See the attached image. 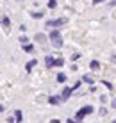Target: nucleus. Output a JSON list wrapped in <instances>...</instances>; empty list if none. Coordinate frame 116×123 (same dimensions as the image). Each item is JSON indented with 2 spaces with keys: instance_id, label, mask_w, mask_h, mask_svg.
I'll return each instance as SVG.
<instances>
[{
  "instance_id": "f257e3e1",
  "label": "nucleus",
  "mask_w": 116,
  "mask_h": 123,
  "mask_svg": "<svg viewBox=\"0 0 116 123\" xmlns=\"http://www.w3.org/2000/svg\"><path fill=\"white\" fill-rule=\"evenodd\" d=\"M50 41H52V45L55 46V48H61V46H63L61 32H59V31H52V32H50Z\"/></svg>"
},
{
  "instance_id": "f03ea898",
  "label": "nucleus",
  "mask_w": 116,
  "mask_h": 123,
  "mask_svg": "<svg viewBox=\"0 0 116 123\" xmlns=\"http://www.w3.org/2000/svg\"><path fill=\"white\" fill-rule=\"evenodd\" d=\"M91 112H93V107H91V105H86V107H82V109H79V111H77L75 120L80 121V120H84V118L88 116V114H91Z\"/></svg>"
},
{
  "instance_id": "7ed1b4c3",
  "label": "nucleus",
  "mask_w": 116,
  "mask_h": 123,
  "mask_svg": "<svg viewBox=\"0 0 116 123\" xmlns=\"http://www.w3.org/2000/svg\"><path fill=\"white\" fill-rule=\"evenodd\" d=\"M66 23V18H59V20H50L46 22V27H57V25H64Z\"/></svg>"
},
{
  "instance_id": "20e7f679",
  "label": "nucleus",
  "mask_w": 116,
  "mask_h": 123,
  "mask_svg": "<svg viewBox=\"0 0 116 123\" xmlns=\"http://www.w3.org/2000/svg\"><path fill=\"white\" fill-rule=\"evenodd\" d=\"M71 91H73L71 87H64V89H63V95H61V100H63V102L68 100V98L71 96Z\"/></svg>"
},
{
  "instance_id": "39448f33",
  "label": "nucleus",
  "mask_w": 116,
  "mask_h": 123,
  "mask_svg": "<svg viewBox=\"0 0 116 123\" xmlns=\"http://www.w3.org/2000/svg\"><path fill=\"white\" fill-rule=\"evenodd\" d=\"M36 64H38V61H36V59H32V61H29V62H27V66H25V70H27V71H31V70H32V68L36 66Z\"/></svg>"
},
{
  "instance_id": "423d86ee",
  "label": "nucleus",
  "mask_w": 116,
  "mask_h": 123,
  "mask_svg": "<svg viewBox=\"0 0 116 123\" xmlns=\"http://www.w3.org/2000/svg\"><path fill=\"white\" fill-rule=\"evenodd\" d=\"M45 64H46V68H52V66H54V57H52V55H46Z\"/></svg>"
},
{
  "instance_id": "0eeeda50",
  "label": "nucleus",
  "mask_w": 116,
  "mask_h": 123,
  "mask_svg": "<svg viewBox=\"0 0 116 123\" xmlns=\"http://www.w3.org/2000/svg\"><path fill=\"white\" fill-rule=\"evenodd\" d=\"M48 102H50L52 105H57L59 102H61V98H59V96H50V98H48Z\"/></svg>"
},
{
  "instance_id": "6e6552de",
  "label": "nucleus",
  "mask_w": 116,
  "mask_h": 123,
  "mask_svg": "<svg viewBox=\"0 0 116 123\" xmlns=\"http://www.w3.org/2000/svg\"><path fill=\"white\" fill-rule=\"evenodd\" d=\"M14 120L18 121V123L23 120V114H21V111H14Z\"/></svg>"
},
{
  "instance_id": "1a4fd4ad",
  "label": "nucleus",
  "mask_w": 116,
  "mask_h": 123,
  "mask_svg": "<svg viewBox=\"0 0 116 123\" xmlns=\"http://www.w3.org/2000/svg\"><path fill=\"white\" fill-rule=\"evenodd\" d=\"M89 68H91V70H98V68H100V62L98 61H91L89 62Z\"/></svg>"
},
{
  "instance_id": "9d476101",
  "label": "nucleus",
  "mask_w": 116,
  "mask_h": 123,
  "mask_svg": "<svg viewBox=\"0 0 116 123\" xmlns=\"http://www.w3.org/2000/svg\"><path fill=\"white\" fill-rule=\"evenodd\" d=\"M45 39H46L45 34H36V41H39V43H45Z\"/></svg>"
},
{
  "instance_id": "9b49d317",
  "label": "nucleus",
  "mask_w": 116,
  "mask_h": 123,
  "mask_svg": "<svg viewBox=\"0 0 116 123\" xmlns=\"http://www.w3.org/2000/svg\"><path fill=\"white\" fill-rule=\"evenodd\" d=\"M63 64H64V61H63L61 57H59V59H54V66H63Z\"/></svg>"
},
{
  "instance_id": "f8f14e48",
  "label": "nucleus",
  "mask_w": 116,
  "mask_h": 123,
  "mask_svg": "<svg viewBox=\"0 0 116 123\" xmlns=\"http://www.w3.org/2000/svg\"><path fill=\"white\" fill-rule=\"evenodd\" d=\"M82 80H84V82H88V84H93V79H91V75H84V77H82Z\"/></svg>"
},
{
  "instance_id": "ddd939ff",
  "label": "nucleus",
  "mask_w": 116,
  "mask_h": 123,
  "mask_svg": "<svg viewBox=\"0 0 116 123\" xmlns=\"http://www.w3.org/2000/svg\"><path fill=\"white\" fill-rule=\"evenodd\" d=\"M64 80H66V75H64V73H59V75H57V82H64Z\"/></svg>"
},
{
  "instance_id": "4468645a",
  "label": "nucleus",
  "mask_w": 116,
  "mask_h": 123,
  "mask_svg": "<svg viewBox=\"0 0 116 123\" xmlns=\"http://www.w3.org/2000/svg\"><path fill=\"white\" fill-rule=\"evenodd\" d=\"M20 43H21V45H27V43H29L27 36H21V37H20Z\"/></svg>"
},
{
  "instance_id": "2eb2a0df",
  "label": "nucleus",
  "mask_w": 116,
  "mask_h": 123,
  "mask_svg": "<svg viewBox=\"0 0 116 123\" xmlns=\"http://www.w3.org/2000/svg\"><path fill=\"white\" fill-rule=\"evenodd\" d=\"M55 6H57V2H55V0H48V7H50V9H54Z\"/></svg>"
},
{
  "instance_id": "dca6fc26",
  "label": "nucleus",
  "mask_w": 116,
  "mask_h": 123,
  "mask_svg": "<svg viewBox=\"0 0 116 123\" xmlns=\"http://www.w3.org/2000/svg\"><path fill=\"white\" fill-rule=\"evenodd\" d=\"M23 50H25V52H32V45H23Z\"/></svg>"
},
{
  "instance_id": "f3484780",
  "label": "nucleus",
  "mask_w": 116,
  "mask_h": 123,
  "mask_svg": "<svg viewBox=\"0 0 116 123\" xmlns=\"http://www.w3.org/2000/svg\"><path fill=\"white\" fill-rule=\"evenodd\" d=\"M102 84H104V86L107 87V89H113V84H111V82H107V80H104Z\"/></svg>"
},
{
  "instance_id": "a211bd4d",
  "label": "nucleus",
  "mask_w": 116,
  "mask_h": 123,
  "mask_svg": "<svg viewBox=\"0 0 116 123\" xmlns=\"http://www.w3.org/2000/svg\"><path fill=\"white\" fill-rule=\"evenodd\" d=\"M31 14H32V18H41L43 12H31Z\"/></svg>"
},
{
  "instance_id": "6ab92c4d",
  "label": "nucleus",
  "mask_w": 116,
  "mask_h": 123,
  "mask_svg": "<svg viewBox=\"0 0 116 123\" xmlns=\"http://www.w3.org/2000/svg\"><path fill=\"white\" fill-rule=\"evenodd\" d=\"M77 59H80V54H73L71 55V61H77Z\"/></svg>"
},
{
  "instance_id": "aec40b11",
  "label": "nucleus",
  "mask_w": 116,
  "mask_h": 123,
  "mask_svg": "<svg viewBox=\"0 0 116 123\" xmlns=\"http://www.w3.org/2000/svg\"><path fill=\"white\" fill-rule=\"evenodd\" d=\"M79 87H80V82H75V84H73V87H71V89H79Z\"/></svg>"
},
{
  "instance_id": "412c9836",
  "label": "nucleus",
  "mask_w": 116,
  "mask_h": 123,
  "mask_svg": "<svg viewBox=\"0 0 116 123\" xmlns=\"http://www.w3.org/2000/svg\"><path fill=\"white\" fill-rule=\"evenodd\" d=\"M2 23H4V25L7 27V25H9V18H4V20H2Z\"/></svg>"
},
{
  "instance_id": "4be33fe9",
  "label": "nucleus",
  "mask_w": 116,
  "mask_h": 123,
  "mask_svg": "<svg viewBox=\"0 0 116 123\" xmlns=\"http://www.w3.org/2000/svg\"><path fill=\"white\" fill-rule=\"evenodd\" d=\"M111 107H113V109H116V98H114L113 102H111Z\"/></svg>"
},
{
  "instance_id": "5701e85b",
  "label": "nucleus",
  "mask_w": 116,
  "mask_h": 123,
  "mask_svg": "<svg viewBox=\"0 0 116 123\" xmlns=\"http://www.w3.org/2000/svg\"><path fill=\"white\" fill-rule=\"evenodd\" d=\"M66 123H79V121H75V120H68Z\"/></svg>"
},
{
  "instance_id": "b1692460",
  "label": "nucleus",
  "mask_w": 116,
  "mask_h": 123,
  "mask_svg": "<svg viewBox=\"0 0 116 123\" xmlns=\"http://www.w3.org/2000/svg\"><path fill=\"white\" fill-rule=\"evenodd\" d=\"M113 62H116V55H114V57H113Z\"/></svg>"
},
{
  "instance_id": "393cba45",
  "label": "nucleus",
  "mask_w": 116,
  "mask_h": 123,
  "mask_svg": "<svg viewBox=\"0 0 116 123\" xmlns=\"http://www.w3.org/2000/svg\"><path fill=\"white\" fill-rule=\"evenodd\" d=\"M2 111H4V107H2V105H0V112H2Z\"/></svg>"
},
{
  "instance_id": "a878e982",
  "label": "nucleus",
  "mask_w": 116,
  "mask_h": 123,
  "mask_svg": "<svg viewBox=\"0 0 116 123\" xmlns=\"http://www.w3.org/2000/svg\"><path fill=\"white\" fill-rule=\"evenodd\" d=\"M98 2H102V0H95V4H98Z\"/></svg>"
},
{
  "instance_id": "bb28decb",
  "label": "nucleus",
  "mask_w": 116,
  "mask_h": 123,
  "mask_svg": "<svg viewBox=\"0 0 116 123\" xmlns=\"http://www.w3.org/2000/svg\"><path fill=\"white\" fill-rule=\"evenodd\" d=\"M113 123H116V120H114V121H113Z\"/></svg>"
}]
</instances>
